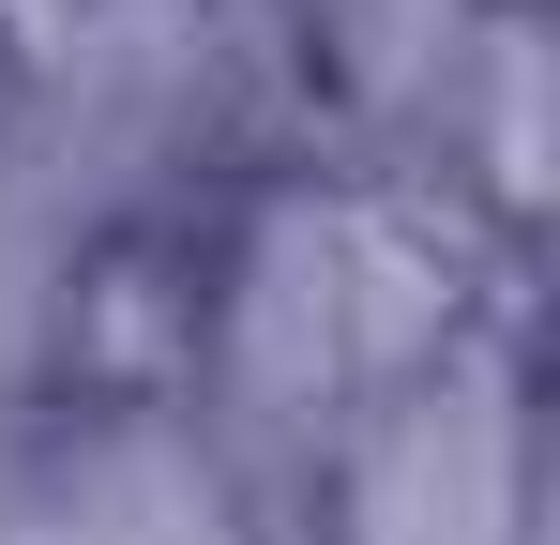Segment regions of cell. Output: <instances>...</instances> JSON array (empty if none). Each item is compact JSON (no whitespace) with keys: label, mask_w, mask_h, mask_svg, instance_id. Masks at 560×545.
Listing matches in <instances>:
<instances>
[{"label":"cell","mask_w":560,"mask_h":545,"mask_svg":"<svg viewBox=\"0 0 560 545\" xmlns=\"http://www.w3.org/2000/svg\"><path fill=\"white\" fill-rule=\"evenodd\" d=\"M106 15H121V0H0V77L46 91V77H61V61L106 31Z\"/></svg>","instance_id":"obj_2"},{"label":"cell","mask_w":560,"mask_h":545,"mask_svg":"<svg viewBox=\"0 0 560 545\" xmlns=\"http://www.w3.org/2000/svg\"><path fill=\"white\" fill-rule=\"evenodd\" d=\"M273 500H288V545H546L530 349H515V334L440 349L424 379L364 394Z\"/></svg>","instance_id":"obj_1"}]
</instances>
